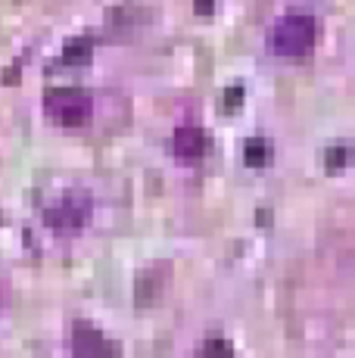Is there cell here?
<instances>
[{"label": "cell", "instance_id": "6da1fadb", "mask_svg": "<svg viewBox=\"0 0 355 358\" xmlns=\"http://www.w3.org/2000/svg\"><path fill=\"white\" fill-rule=\"evenodd\" d=\"M318 38V22L309 10H290L271 29V50L287 59H303L312 53Z\"/></svg>", "mask_w": 355, "mask_h": 358}, {"label": "cell", "instance_id": "7a4b0ae2", "mask_svg": "<svg viewBox=\"0 0 355 358\" xmlns=\"http://www.w3.org/2000/svg\"><path fill=\"white\" fill-rule=\"evenodd\" d=\"M44 113L59 128H85L94 115V100L78 87H57L44 97Z\"/></svg>", "mask_w": 355, "mask_h": 358}, {"label": "cell", "instance_id": "3957f363", "mask_svg": "<svg viewBox=\"0 0 355 358\" xmlns=\"http://www.w3.org/2000/svg\"><path fill=\"white\" fill-rule=\"evenodd\" d=\"M91 212H94L91 196H87L85 190H69V194H63L57 203L47 206L44 222H47V228H53L59 234H75L91 222Z\"/></svg>", "mask_w": 355, "mask_h": 358}, {"label": "cell", "instance_id": "277c9868", "mask_svg": "<svg viewBox=\"0 0 355 358\" xmlns=\"http://www.w3.org/2000/svg\"><path fill=\"white\" fill-rule=\"evenodd\" d=\"M72 352L75 358H122L119 346L113 340H106L94 324L78 321L72 327Z\"/></svg>", "mask_w": 355, "mask_h": 358}, {"label": "cell", "instance_id": "5b68a950", "mask_svg": "<svg viewBox=\"0 0 355 358\" xmlns=\"http://www.w3.org/2000/svg\"><path fill=\"white\" fill-rule=\"evenodd\" d=\"M168 278H172V268H168L166 262H156V265L143 268V271L138 274V290H134L138 306L147 308V306H153V302H159L162 293H166Z\"/></svg>", "mask_w": 355, "mask_h": 358}, {"label": "cell", "instance_id": "8992f818", "mask_svg": "<svg viewBox=\"0 0 355 358\" xmlns=\"http://www.w3.org/2000/svg\"><path fill=\"white\" fill-rule=\"evenodd\" d=\"M206 150H209V137H206V131H203V128L184 125V128L175 131V137H172V153L178 156V159L196 162V159H203V156H206Z\"/></svg>", "mask_w": 355, "mask_h": 358}, {"label": "cell", "instance_id": "52a82bcc", "mask_svg": "<svg viewBox=\"0 0 355 358\" xmlns=\"http://www.w3.org/2000/svg\"><path fill=\"white\" fill-rule=\"evenodd\" d=\"M268 159H271L268 141H262V137L247 141V147H243V162H247L249 169H262V165H268Z\"/></svg>", "mask_w": 355, "mask_h": 358}, {"label": "cell", "instance_id": "ba28073f", "mask_svg": "<svg viewBox=\"0 0 355 358\" xmlns=\"http://www.w3.org/2000/svg\"><path fill=\"white\" fill-rule=\"evenodd\" d=\"M91 53H94V44L87 38H75L66 44L63 50V63H72V66H85L91 63Z\"/></svg>", "mask_w": 355, "mask_h": 358}, {"label": "cell", "instance_id": "9c48e42d", "mask_svg": "<svg viewBox=\"0 0 355 358\" xmlns=\"http://www.w3.org/2000/svg\"><path fill=\"white\" fill-rule=\"evenodd\" d=\"M196 358H237V352L231 349V343L224 336H209L200 346V355Z\"/></svg>", "mask_w": 355, "mask_h": 358}, {"label": "cell", "instance_id": "30bf717a", "mask_svg": "<svg viewBox=\"0 0 355 358\" xmlns=\"http://www.w3.org/2000/svg\"><path fill=\"white\" fill-rule=\"evenodd\" d=\"M349 150H346V147H331V150H327V153H324V162H327V169H346V162H349Z\"/></svg>", "mask_w": 355, "mask_h": 358}, {"label": "cell", "instance_id": "8fae6325", "mask_svg": "<svg viewBox=\"0 0 355 358\" xmlns=\"http://www.w3.org/2000/svg\"><path fill=\"white\" fill-rule=\"evenodd\" d=\"M240 103H243V91H240V87H228V97H224V106L234 109V106H240Z\"/></svg>", "mask_w": 355, "mask_h": 358}, {"label": "cell", "instance_id": "7c38bea8", "mask_svg": "<svg viewBox=\"0 0 355 358\" xmlns=\"http://www.w3.org/2000/svg\"><path fill=\"white\" fill-rule=\"evenodd\" d=\"M212 6H215V0H196V13L200 16H212Z\"/></svg>", "mask_w": 355, "mask_h": 358}]
</instances>
